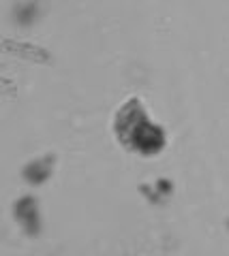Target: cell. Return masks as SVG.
<instances>
[{
	"instance_id": "obj_1",
	"label": "cell",
	"mask_w": 229,
	"mask_h": 256,
	"mask_svg": "<svg viewBox=\"0 0 229 256\" xmlns=\"http://www.w3.org/2000/svg\"><path fill=\"white\" fill-rule=\"evenodd\" d=\"M114 130L118 141L135 154L156 156L165 148V130L150 120L139 98H131L122 105L116 114Z\"/></svg>"
},
{
	"instance_id": "obj_2",
	"label": "cell",
	"mask_w": 229,
	"mask_h": 256,
	"mask_svg": "<svg viewBox=\"0 0 229 256\" xmlns=\"http://www.w3.org/2000/svg\"><path fill=\"white\" fill-rule=\"evenodd\" d=\"M15 218L24 226L28 235H37L41 228V214H39V201L35 196H22L15 203Z\"/></svg>"
},
{
	"instance_id": "obj_3",
	"label": "cell",
	"mask_w": 229,
	"mask_h": 256,
	"mask_svg": "<svg viewBox=\"0 0 229 256\" xmlns=\"http://www.w3.org/2000/svg\"><path fill=\"white\" fill-rule=\"evenodd\" d=\"M52 164H54L52 156H45V158L33 160L30 164L24 166V178H26V182H30V184H35V186H39V184H43V182L50 180V175H52Z\"/></svg>"
},
{
	"instance_id": "obj_4",
	"label": "cell",
	"mask_w": 229,
	"mask_h": 256,
	"mask_svg": "<svg viewBox=\"0 0 229 256\" xmlns=\"http://www.w3.org/2000/svg\"><path fill=\"white\" fill-rule=\"evenodd\" d=\"M15 15H18V22L24 24V26H28V24H33L37 20L39 15V6L37 2H24L18 6V11H15Z\"/></svg>"
}]
</instances>
